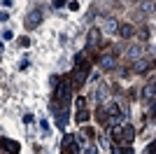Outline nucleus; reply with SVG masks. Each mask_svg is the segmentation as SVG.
Returning <instances> with one entry per match:
<instances>
[{"label":"nucleus","mask_w":156,"mask_h":154,"mask_svg":"<svg viewBox=\"0 0 156 154\" xmlns=\"http://www.w3.org/2000/svg\"><path fill=\"white\" fill-rule=\"evenodd\" d=\"M68 94H70V82H61V84H58V89H56V98L65 103L68 98H70Z\"/></svg>","instance_id":"f257e3e1"},{"label":"nucleus","mask_w":156,"mask_h":154,"mask_svg":"<svg viewBox=\"0 0 156 154\" xmlns=\"http://www.w3.org/2000/svg\"><path fill=\"white\" fill-rule=\"evenodd\" d=\"M40 21H42V14H40V12H33V14H28L26 26H28V28H35V26H40Z\"/></svg>","instance_id":"f03ea898"},{"label":"nucleus","mask_w":156,"mask_h":154,"mask_svg":"<svg viewBox=\"0 0 156 154\" xmlns=\"http://www.w3.org/2000/svg\"><path fill=\"white\" fill-rule=\"evenodd\" d=\"M0 145L9 149V154H16V152H19V142H14V140H5V138H2V140H0Z\"/></svg>","instance_id":"7ed1b4c3"},{"label":"nucleus","mask_w":156,"mask_h":154,"mask_svg":"<svg viewBox=\"0 0 156 154\" xmlns=\"http://www.w3.org/2000/svg\"><path fill=\"white\" fill-rule=\"evenodd\" d=\"M98 40H100V31H98V28H91V31H89V47H96Z\"/></svg>","instance_id":"20e7f679"},{"label":"nucleus","mask_w":156,"mask_h":154,"mask_svg":"<svg viewBox=\"0 0 156 154\" xmlns=\"http://www.w3.org/2000/svg\"><path fill=\"white\" fill-rule=\"evenodd\" d=\"M117 31H119V33H121V38H126V40H128V38H130V35H133V26H128V24H124V26H119Z\"/></svg>","instance_id":"39448f33"},{"label":"nucleus","mask_w":156,"mask_h":154,"mask_svg":"<svg viewBox=\"0 0 156 154\" xmlns=\"http://www.w3.org/2000/svg\"><path fill=\"white\" fill-rule=\"evenodd\" d=\"M84 79H86V65L79 68V72L75 75V84H84Z\"/></svg>","instance_id":"423d86ee"},{"label":"nucleus","mask_w":156,"mask_h":154,"mask_svg":"<svg viewBox=\"0 0 156 154\" xmlns=\"http://www.w3.org/2000/svg\"><path fill=\"white\" fill-rule=\"evenodd\" d=\"M144 98H147V101H154V79L149 82V86H144Z\"/></svg>","instance_id":"0eeeda50"},{"label":"nucleus","mask_w":156,"mask_h":154,"mask_svg":"<svg viewBox=\"0 0 156 154\" xmlns=\"http://www.w3.org/2000/svg\"><path fill=\"white\" fill-rule=\"evenodd\" d=\"M140 54H142V47H133V49H128V58H133V61H137Z\"/></svg>","instance_id":"6e6552de"},{"label":"nucleus","mask_w":156,"mask_h":154,"mask_svg":"<svg viewBox=\"0 0 156 154\" xmlns=\"http://www.w3.org/2000/svg\"><path fill=\"white\" fill-rule=\"evenodd\" d=\"M105 28H107V31H117V28H119V26H117V19H107V21H105Z\"/></svg>","instance_id":"1a4fd4ad"},{"label":"nucleus","mask_w":156,"mask_h":154,"mask_svg":"<svg viewBox=\"0 0 156 154\" xmlns=\"http://www.w3.org/2000/svg\"><path fill=\"white\" fill-rule=\"evenodd\" d=\"M147 68H149V63H147V61H137V63H135V72H144Z\"/></svg>","instance_id":"9d476101"},{"label":"nucleus","mask_w":156,"mask_h":154,"mask_svg":"<svg viewBox=\"0 0 156 154\" xmlns=\"http://www.w3.org/2000/svg\"><path fill=\"white\" fill-rule=\"evenodd\" d=\"M103 68H114V56H103Z\"/></svg>","instance_id":"9b49d317"},{"label":"nucleus","mask_w":156,"mask_h":154,"mask_svg":"<svg viewBox=\"0 0 156 154\" xmlns=\"http://www.w3.org/2000/svg\"><path fill=\"white\" fill-rule=\"evenodd\" d=\"M107 112H112V117H119V115H121V112H119V108L114 105V103H110V105H107Z\"/></svg>","instance_id":"f8f14e48"},{"label":"nucleus","mask_w":156,"mask_h":154,"mask_svg":"<svg viewBox=\"0 0 156 154\" xmlns=\"http://www.w3.org/2000/svg\"><path fill=\"white\" fill-rule=\"evenodd\" d=\"M86 119H89V112H86V110H79L77 112V122H86Z\"/></svg>","instance_id":"ddd939ff"},{"label":"nucleus","mask_w":156,"mask_h":154,"mask_svg":"<svg viewBox=\"0 0 156 154\" xmlns=\"http://www.w3.org/2000/svg\"><path fill=\"white\" fill-rule=\"evenodd\" d=\"M96 152H98V149L93 147V145H91V147H86V149H84V154H96Z\"/></svg>","instance_id":"4468645a"},{"label":"nucleus","mask_w":156,"mask_h":154,"mask_svg":"<svg viewBox=\"0 0 156 154\" xmlns=\"http://www.w3.org/2000/svg\"><path fill=\"white\" fill-rule=\"evenodd\" d=\"M117 154H133V149L128 147V149H121V152H117Z\"/></svg>","instance_id":"2eb2a0df"}]
</instances>
